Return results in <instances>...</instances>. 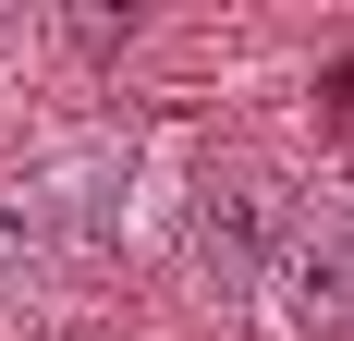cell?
<instances>
[{
	"mask_svg": "<svg viewBox=\"0 0 354 341\" xmlns=\"http://www.w3.org/2000/svg\"><path fill=\"white\" fill-rule=\"evenodd\" d=\"M135 135H62L25 170H0V317L62 305L86 269H110L135 244Z\"/></svg>",
	"mask_w": 354,
	"mask_h": 341,
	"instance_id": "cell-1",
	"label": "cell"
},
{
	"mask_svg": "<svg viewBox=\"0 0 354 341\" xmlns=\"http://www.w3.org/2000/svg\"><path fill=\"white\" fill-rule=\"evenodd\" d=\"M293 220H306V195H293V170L269 159V146H220L196 183H183V293L196 305H257V280L281 269Z\"/></svg>",
	"mask_w": 354,
	"mask_h": 341,
	"instance_id": "cell-2",
	"label": "cell"
},
{
	"mask_svg": "<svg viewBox=\"0 0 354 341\" xmlns=\"http://www.w3.org/2000/svg\"><path fill=\"white\" fill-rule=\"evenodd\" d=\"M269 341H354V195H318L293 220L281 269L257 280Z\"/></svg>",
	"mask_w": 354,
	"mask_h": 341,
	"instance_id": "cell-3",
	"label": "cell"
},
{
	"mask_svg": "<svg viewBox=\"0 0 354 341\" xmlns=\"http://www.w3.org/2000/svg\"><path fill=\"white\" fill-rule=\"evenodd\" d=\"M62 37L86 49V61H122V49L147 37V12H62Z\"/></svg>",
	"mask_w": 354,
	"mask_h": 341,
	"instance_id": "cell-4",
	"label": "cell"
}]
</instances>
